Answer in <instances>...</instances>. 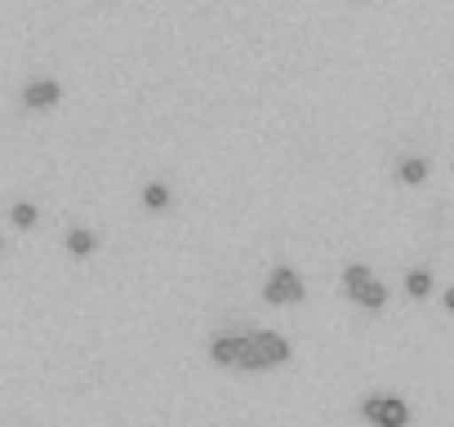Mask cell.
Here are the masks:
<instances>
[{"label": "cell", "instance_id": "10", "mask_svg": "<svg viewBox=\"0 0 454 427\" xmlns=\"http://www.w3.org/2000/svg\"><path fill=\"white\" fill-rule=\"evenodd\" d=\"M36 219H41V209H36L32 200H19V205L10 209V223H14V228H32Z\"/></svg>", "mask_w": 454, "mask_h": 427}, {"label": "cell", "instance_id": "8", "mask_svg": "<svg viewBox=\"0 0 454 427\" xmlns=\"http://www.w3.org/2000/svg\"><path fill=\"white\" fill-rule=\"evenodd\" d=\"M396 178H401L405 187H419V182L427 178V160H423V156H405V160L396 165Z\"/></svg>", "mask_w": 454, "mask_h": 427}, {"label": "cell", "instance_id": "3", "mask_svg": "<svg viewBox=\"0 0 454 427\" xmlns=\"http://www.w3.org/2000/svg\"><path fill=\"white\" fill-rule=\"evenodd\" d=\"M361 418H370L374 427H410V405L392 392H370L361 400Z\"/></svg>", "mask_w": 454, "mask_h": 427}, {"label": "cell", "instance_id": "5", "mask_svg": "<svg viewBox=\"0 0 454 427\" xmlns=\"http://www.w3.org/2000/svg\"><path fill=\"white\" fill-rule=\"evenodd\" d=\"M59 98H63L59 81H27V89H23V103L32 112H50V107H59Z\"/></svg>", "mask_w": 454, "mask_h": 427}, {"label": "cell", "instance_id": "2", "mask_svg": "<svg viewBox=\"0 0 454 427\" xmlns=\"http://www.w3.org/2000/svg\"><path fill=\"white\" fill-rule=\"evenodd\" d=\"M343 285H348V294H352L365 312H379V307L387 303V285H379L365 263H348V268H343Z\"/></svg>", "mask_w": 454, "mask_h": 427}, {"label": "cell", "instance_id": "7", "mask_svg": "<svg viewBox=\"0 0 454 427\" xmlns=\"http://www.w3.org/2000/svg\"><path fill=\"white\" fill-rule=\"evenodd\" d=\"M169 200H174V191H169V182H160V178H152V182H143V205L147 209H169Z\"/></svg>", "mask_w": 454, "mask_h": 427}, {"label": "cell", "instance_id": "9", "mask_svg": "<svg viewBox=\"0 0 454 427\" xmlns=\"http://www.w3.org/2000/svg\"><path fill=\"white\" fill-rule=\"evenodd\" d=\"M405 294L410 299H427L432 294V272L427 268H410L405 272Z\"/></svg>", "mask_w": 454, "mask_h": 427}, {"label": "cell", "instance_id": "11", "mask_svg": "<svg viewBox=\"0 0 454 427\" xmlns=\"http://www.w3.org/2000/svg\"><path fill=\"white\" fill-rule=\"evenodd\" d=\"M441 303H445V312H454V285H450V290L441 294Z\"/></svg>", "mask_w": 454, "mask_h": 427}, {"label": "cell", "instance_id": "6", "mask_svg": "<svg viewBox=\"0 0 454 427\" xmlns=\"http://www.w3.org/2000/svg\"><path fill=\"white\" fill-rule=\"evenodd\" d=\"M98 250V237L90 228H67V254L72 259H90Z\"/></svg>", "mask_w": 454, "mask_h": 427}, {"label": "cell", "instance_id": "1", "mask_svg": "<svg viewBox=\"0 0 454 427\" xmlns=\"http://www.w3.org/2000/svg\"><path fill=\"white\" fill-rule=\"evenodd\" d=\"M209 361L214 365H237V369H272L290 361V343L272 330H254V334H218L209 343Z\"/></svg>", "mask_w": 454, "mask_h": 427}, {"label": "cell", "instance_id": "4", "mask_svg": "<svg viewBox=\"0 0 454 427\" xmlns=\"http://www.w3.org/2000/svg\"><path fill=\"white\" fill-rule=\"evenodd\" d=\"M303 294H308V285H303V276L294 268H272V276L263 285V299L268 303L286 307V303H303Z\"/></svg>", "mask_w": 454, "mask_h": 427}]
</instances>
